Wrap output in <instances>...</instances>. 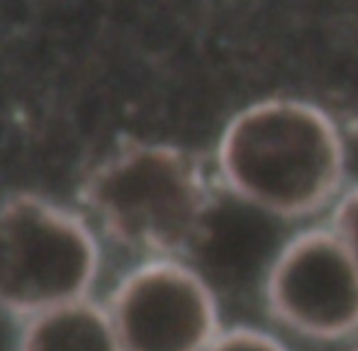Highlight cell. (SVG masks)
<instances>
[{
  "label": "cell",
  "mask_w": 358,
  "mask_h": 351,
  "mask_svg": "<svg viewBox=\"0 0 358 351\" xmlns=\"http://www.w3.org/2000/svg\"><path fill=\"white\" fill-rule=\"evenodd\" d=\"M354 351H358V332H356V337H354Z\"/></svg>",
  "instance_id": "obj_9"
},
{
  "label": "cell",
  "mask_w": 358,
  "mask_h": 351,
  "mask_svg": "<svg viewBox=\"0 0 358 351\" xmlns=\"http://www.w3.org/2000/svg\"><path fill=\"white\" fill-rule=\"evenodd\" d=\"M88 224L39 195L0 200V308L32 317L85 298L98 275Z\"/></svg>",
  "instance_id": "obj_3"
},
{
  "label": "cell",
  "mask_w": 358,
  "mask_h": 351,
  "mask_svg": "<svg viewBox=\"0 0 358 351\" xmlns=\"http://www.w3.org/2000/svg\"><path fill=\"white\" fill-rule=\"evenodd\" d=\"M108 310L122 351H205L222 332L213 285L173 257L137 266Z\"/></svg>",
  "instance_id": "obj_5"
},
{
  "label": "cell",
  "mask_w": 358,
  "mask_h": 351,
  "mask_svg": "<svg viewBox=\"0 0 358 351\" xmlns=\"http://www.w3.org/2000/svg\"><path fill=\"white\" fill-rule=\"evenodd\" d=\"M217 171L236 200L273 217L300 220L344 193L346 144L320 105L266 98L227 122Z\"/></svg>",
  "instance_id": "obj_1"
},
{
  "label": "cell",
  "mask_w": 358,
  "mask_h": 351,
  "mask_svg": "<svg viewBox=\"0 0 358 351\" xmlns=\"http://www.w3.org/2000/svg\"><path fill=\"white\" fill-rule=\"evenodd\" d=\"M271 317L312 342H339L358 332V266L331 227L287 239L264 283Z\"/></svg>",
  "instance_id": "obj_4"
},
{
  "label": "cell",
  "mask_w": 358,
  "mask_h": 351,
  "mask_svg": "<svg viewBox=\"0 0 358 351\" xmlns=\"http://www.w3.org/2000/svg\"><path fill=\"white\" fill-rule=\"evenodd\" d=\"M205 351H290L273 332L259 327H229L222 329Z\"/></svg>",
  "instance_id": "obj_7"
},
{
  "label": "cell",
  "mask_w": 358,
  "mask_h": 351,
  "mask_svg": "<svg viewBox=\"0 0 358 351\" xmlns=\"http://www.w3.org/2000/svg\"><path fill=\"white\" fill-rule=\"evenodd\" d=\"M329 227L339 234V239L344 242V247L349 249L358 266V185L339 195V200L334 203Z\"/></svg>",
  "instance_id": "obj_8"
},
{
  "label": "cell",
  "mask_w": 358,
  "mask_h": 351,
  "mask_svg": "<svg viewBox=\"0 0 358 351\" xmlns=\"http://www.w3.org/2000/svg\"><path fill=\"white\" fill-rule=\"evenodd\" d=\"M17 351H122L108 308L78 298L27 320Z\"/></svg>",
  "instance_id": "obj_6"
},
{
  "label": "cell",
  "mask_w": 358,
  "mask_h": 351,
  "mask_svg": "<svg viewBox=\"0 0 358 351\" xmlns=\"http://www.w3.org/2000/svg\"><path fill=\"white\" fill-rule=\"evenodd\" d=\"M83 203L113 239L159 259L185 252L203 237L213 193L188 152L134 142L93 169Z\"/></svg>",
  "instance_id": "obj_2"
}]
</instances>
